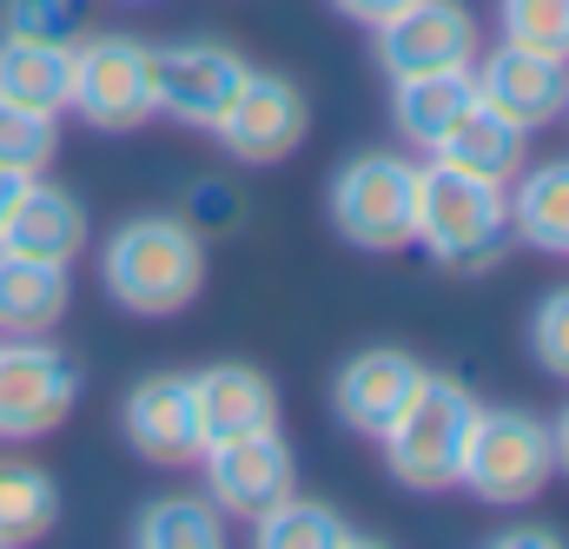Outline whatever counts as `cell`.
I'll use <instances>...</instances> for the list:
<instances>
[{
	"label": "cell",
	"instance_id": "1",
	"mask_svg": "<svg viewBox=\"0 0 569 549\" xmlns=\"http://www.w3.org/2000/svg\"><path fill=\"white\" fill-rule=\"evenodd\" d=\"M100 278L107 298L127 305L133 318H172L206 291V239L166 212L127 219L100 252Z\"/></svg>",
	"mask_w": 569,
	"mask_h": 549
},
{
	"label": "cell",
	"instance_id": "2",
	"mask_svg": "<svg viewBox=\"0 0 569 549\" xmlns=\"http://www.w3.org/2000/svg\"><path fill=\"white\" fill-rule=\"evenodd\" d=\"M411 246H425L450 272H483L510 246V186L457 172L443 159L418 166V226Z\"/></svg>",
	"mask_w": 569,
	"mask_h": 549
},
{
	"label": "cell",
	"instance_id": "3",
	"mask_svg": "<svg viewBox=\"0 0 569 549\" xmlns=\"http://www.w3.org/2000/svg\"><path fill=\"white\" fill-rule=\"evenodd\" d=\"M477 391L463 378H443L425 371L418 391L405 398V411L385 423V463L405 490H450L457 483V463H463V443H470V423H477Z\"/></svg>",
	"mask_w": 569,
	"mask_h": 549
},
{
	"label": "cell",
	"instance_id": "4",
	"mask_svg": "<svg viewBox=\"0 0 569 549\" xmlns=\"http://www.w3.org/2000/svg\"><path fill=\"white\" fill-rule=\"evenodd\" d=\"M557 477V457H550V423L537 411H517V405H483L470 423V443H463V463H457V483L490 503V510H523L550 490Z\"/></svg>",
	"mask_w": 569,
	"mask_h": 549
},
{
	"label": "cell",
	"instance_id": "5",
	"mask_svg": "<svg viewBox=\"0 0 569 549\" xmlns=\"http://www.w3.org/2000/svg\"><path fill=\"white\" fill-rule=\"evenodd\" d=\"M331 232L358 252H405L418 226V166L398 152H358L331 179Z\"/></svg>",
	"mask_w": 569,
	"mask_h": 549
},
{
	"label": "cell",
	"instance_id": "6",
	"mask_svg": "<svg viewBox=\"0 0 569 549\" xmlns=\"http://www.w3.org/2000/svg\"><path fill=\"white\" fill-rule=\"evenodd\" d=\"M252 60L226 40H172L152 47V113L179 120L192 133H212L226 120V107L239 100Z\"/></svg>",
	"mask_w": 569,
	"mask_h": 549
},
{
	"label": "cell",
	"instance_id": "7",
	"mask_svg": "<svg viewBox=\"0 0 569 549\" xmlns=\"http://www.w3.org/2000/svg\"><path fill=\"white\" fill-rule=\"evenodd\" d=\"M73 113L93 133H140L152 113V47L127 33H93L73 47Z\"/></svg>",
	"mask_w": 569,
	"mask_h": 549
},
{
	"label": "cell",
	"instance_id": "8",
	"mask_svg": "<svg viewBox=\"0 0 569 549\" xmlns=\"http://www.w3.org/2000/svg\"><path fill=\"white\" fill-rule=\"evenodd\" d=\"M73 405H80V365L47 331L0 345V437L7 443L60 430Z\"/></svg>",
	"mask_w": 569,
	"mask_h": 549
},
{
	"label": "cell",
	"instance_id": "9",
	"mask_svg": "<svg viewBox=\"0 0 569 549\" xmlns=\"http://www.w3.org/2000/svg\"><path fill=\"white\" fill-rule=\"evenodd\" d=\"M378 33V67L391 80H411V73H450V67H470L483 53L477 40V13L463 0H405Z\"/></svg>",
	"mask_w": 569,
	"mask_h": 549
},
{
	"label": "cell",
	"instance_id": "10",
	"mask_svg": "<svg viewBox=\"0 0 569 549\" xmlns=\"http://www.w3.org/2000/svg\"><path fill=\"white\" fill-rule=\"evenodd\" d=\"M219 146H226V159H239V166H279L291 159L305 133H311V107H305V87L298 80H284V73H246V87H239V100L226 107V120L212 127Z\"/></svg>",
	"mask_w": 569,
	"mask_h": 549
},
{
	"label": "cell",
	"instance_id": "11",
	"mask_svg": "<svg viewBox=\"0 0 569 549\" xmlns=\"http://www.w3.org/2000/svg\"><path fill=\"white\" fill-rule=\"evenodd\" d=\"M199 463H206V497L246 523H259L272 503L298 490V450L279 437V423L232 437V443H212V450H199Z\"/></svg>",
	"mask_w": 569,
	"mask_h": 549
},
{
	"label": "cell",
	"instance_id": "12",
	"mask_svg": "<svg viewBox=\"0 0 569 549\" xmlns=\"http://www.w3.org/2000/svg\"><path fill=\"white\" fill-rule=\"evenodd\" d=\"M470 73H477V100L523 133L569 113V60H557V53H530V47L503 40L497 53H477Z\"/></svg>",
	"mask_w": 569,
	"mask_h": 549
},
{
	"label": "cell",
	"instance_id": "13",
	"mask_svg": "<svg viewBox=\"0 0 569 549\" xmlns=\"http://www.w3.org/2000/svg\"><path fill=\"white\" fill-rule=\"evenodd\" d=\"M120 430L133 443V457L159 463V470H186L199 463V417H192V378L186 371H152L127 391L120 405Z\"/></svg>",
	"mask_w": 569,
	"mask_h": 549
},
{
	"label": "cell",
	"instance_id": "14",
	"mask_svg": "<svg viewBox=\"0 0 569 549\" xmlns=\"http://www.w3.org/2000/svg\"><path fill=\"white\" fill-rule=\"evenodd\" d=\"M425 371H430L425 358H411L398 345H371V351H358V358L338 365L331 411H338V423H351L358 437H385V423L405 411V398L418 391Z\"/></svg>",
	"mask_w": 569,
	"mask_h": 549
},
{
	"label": "cell",
	"instance_id": "15",
	"mask_svg": "<svg viewBox=\"0 0 569 549\" xmlns=\"http://www.w3.org/2000/svg\"><path fill=\"white\" fill-rule=\"evenodd\" d=\"M0 252L47 259V266H73V259L87 252V206H80L67 186H47V179L33 172V179L20 186V199L7 206Z\"/></svg>",
	"mask_w": 569,
	"mask_h": 549
},
{
	"label": "cell",
	"instance_id": "16",
	"mask_svg": "<svg viewBox=\"0 0 569 549\" xmlns=\"http://www.w3.org/2000/svg\"><path fill=\"white\" fill-rule=\"evenodd\" d=\"M192 417H199V443L212 450V443L272 430L279 423V391L252 365H206V371H192Z\"/></svg>",
	"mask_w": 569,
	"mask_h": 549
},
{
	"label": "cell",
	"instance_id": "17",
	"mask_svg": "<svg viewBox=\"0 0 569 549\" xmlns=\"http://www.w3.org/2000/svg\"><path fill=\"white\" fill-rule=\"evenodd\" d=\"M470 107H477V73H470V67L391 80V127H398L405 146H418V152H437Z\"/></svg>",
	"mask_w": 569,
	"mask_h": 549
},
{
	"label": "cell",
	"instance_id": "18",
	"mask_svg": "<svg viewBox=\"0 0 569 549\" xmlns=\"http://www.w3.org/2000/svg\"><path fill=\"white\" fill-rule=\"evenodd\" d=\"M0 100L33 107V113H67L73 107V47L33 40V33H0Z\"/></svg>",
	"mask_w": 569,
	"mask_h": 549
},
{
	"label": "cell",
	"instance_id": "19",
	"mask_svg": "<svg viewBox=\"0 0 569 549\" xmlns=\"http://www.w3.org/2000/svg\"><path fill=\"white\" fill-rule=\"evenodd\" d=\"M67 318V266L0 252V331L7 338H40Z\"/></svg>",
	"mask_w": 569,
	"mask_h": 549
},
{
	"label": "cell",
	"instance_id": "20",
	"mask_svg": "<svg viewBox=\"0 0 569 549\" xmlns=\"http://www.w3.org/2000/svg\"><path fill=\"white\" fill-rule=\"evenodd\" d=\"M510 239H523L530 252L569 259V159H550V166L517 172V192H510Z\"/></svg>",
	"mask_w": 569,
	"mask_h": 549
},
{
	"label": "cell",
	"instance_id": "21",
	"mask_svg": "<svg viewBox=\"0 0 569 549\" xmlns=\"http://www.w3.org/2000/svg\"><path fill=\"white\" fill-rule=\"evenodd\" d=\"M523 146H530L523 127H510L503 113H490V107L477 100V107L450 127V139H443L430 159H443V166H457V172H477V179L510 186V179L523 172Z\"/></svg>",
	"mask_w": 569,
	"mask_h": 549
},
{
	"label": "cell",
	"instance_id": "22",
	"mask_svg": "<svg viewBox=\"0 0 569 549\" xmlns=\"http://www.w3.org/2000/svg\"><path fill=\"white\" fill-rule=\"evenodd\" d=\"M60 523V483L40 463L0 457V549L40 543Z\"/></svg>",
	"mask_w": 569,
	"mask_h": 549
},
{
	"label": "cell",
	"instance_id": "23",
	"mask_svg": "<svg viewBox=\"0 0 569 549\" xmlns=\"http://www.w3.org/2000/svg\"><path fill=\"white\" fill-rule=\"evenodd\" d=\"M133 543L140 549H219L226 543V510L212 497H152L133 517Z\"/></svg>",
	"mask_w": 569,
	"mask_h": 549
},
{
	"label": "cell",
	"instance_id": "24",
	"mask_svg": "<svg viewBox=\"0 0 569 549\" xmlns=\"http://www.w3.org/2000/svg\"><path fill=\"white\" fill-rule=\"evenodd\" d=\"M259 543L266 549H345V543H358V530H351L331 503L291 490L284 503H272V510L259 517Z\"/></svg>",
	"mask_w": 569,
	"mask_h": 549
},
{
	"label": "cell",
	"instance_id": "25",
	"mask_svg": "<svg viewBox=\"0 0 569 549\" xmlns=\"http://www.w3.org/2000/svg\"><path fill=\"white\" fill-rule=\"evenodd\" d=\"M60 152V113H33V107H13L0 100V172H47Z\"/></svg>",
	"mask_w": 569,
	"mask_h": 549
},
{
	"label": "cell",
	"instance_id": "26",
	"mask_svg": "<svg viewBox=\"0 0 569 549\" xmlns=\"http://www.w3.org/2000/svg\"><path fill=\"white\" fill-rule=\"evenodd\" d=\"M497 20L510 47L569 60V0H497Z\"/></svg>",
	"mask_w": 569,
	"mask_h": 549
},
{
	"label": "cell",
	"instance_id": "27",
	"mask_svg": "<svg viewBox=\"0 0 569 549\" xmlns=\"http://www.w3.org/2000/svg\"><path fill=\"white\" fill-rule=\"evenodd\" d=\"M530 358L550 378L569 385V285H557L550 298H537V311H530Z\"/></svg>",
	"mask_w": 569,
	"mask_h": 549
},
{
	"label": "cell",
	"instance_id": "28",
	"mask_svg": "<svg viewBox=\"0 0 569 549\" xmlns=\"http://www.w3.org/2000/svg\"><path fill=\"white\" fill-rule=\"evenodd\" d=\"M0 27L33 33V40H73L80 33V0H0Z\"/></svg>",
	"mask_w": 569,
	"mask_h": 549
},
{
	"label": "cell",
	"instance_id": "29",
	"mask_svg": "<svg viewBox=\"0 0 569 549\" xmlns=\"http://www.w3.org/2000/svg\"><path fill=\"white\" fill-rule=\"evenodd\" d=\"M186 212H192V219H186L192 232H232V226L246 219V199H239L232 186H219V179H199L192 199H186Z\"/></svg>",
	"mask_w": 569,
	"mask_h": 549
},
{
	"label": "cell",
	"instance_id": "30",
	"mask_svg": "<svg viewBox=\"0 0 569 549\" xmlns=\"http://www.w3.org/2000/svg\"><path fill=\"white\" fill-rule=\"evenodd\" d=\"M331 7H338L345 20H358V27H385V20H391L405 0H331Z\"/></svg>",
	"mask_w": 569,
	"mask_h": 549
},
{
	"label": "cell",
	"instance_id": "31",
	"mask_svg": "<svg viewBox=\"0 0 569 549\" xmlns=\"http://www.w3.org/2000/svg\"><path fill=\"white\" fill-rule=\"evenodd\" d=\"M497 549H563V537L543 523H523V530H497Z\"/></svg>",
	"mask_w": 569,
	"mask_h": 549
},
{
	"label": "cell",
	"instance_id": "32",
	"mask_svg": "<svg viewBox=\"0 0 569 549\" xmlns=\"http://www.w3.org/2000/svg\"><path fill=\"white\" fill-rule=\"evenodd\" d=\"M550 457H557V470L569 477V405L550 417Z\"/></svg>",
	"mask_w": 569,
	"mask_h": 549
},
{
	"label": "cell",
	"instance_id": "33",
	"mask_svg": "<svg viewBox=\"0 0 569 549\" xmlns=\"http://www.w3.org/2000/svg\"><path fill=\"white\" fill-rule=\"evenodd\" d=\"M20 186H27V179H20V172H0V226H7V206H13V199H20Z\"/></svg>",
	"mask_w": 569,
	"mask_h": 549
}]
</instances>
